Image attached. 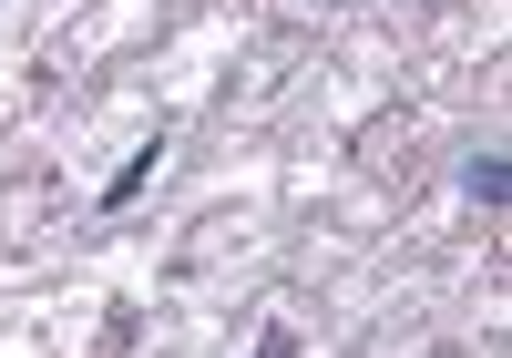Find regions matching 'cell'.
I'll return each instance as SVG.
<instances>
[{
    "label": "cell",
    "mask_w": 512,
    "mask_h": 358,
    "mask_svg": "<svg viewBox=\"0 0 512 358\" xmlns=\"http://www.w3.org/2000/svg\"><path fill=\"white\" fill-rule=\"evenodd\" d=\"M164 144H175V133H164V123H154V133H144V144H134V154H123V174H113V185L93 195V215H134V205L154 195V174H164Z\"/></svg>",
    "instance_id": "obj_1"
},
{
    "label": "cell",
    "mask_w": 512,
    "mask_h": 358,
    "mask_svg": "<svg viewBox=\"0 0 512 358\" xmlns=\"http://www.w3.org/2000/svg\"><path fill=\"white\" fill-rule=\"evenodd\" d=\"M461 195H472L482 215H492V205H512V164H502V144H482V154H461Z\"/></svg>",
    "instance_id": "obj_2"
},
{
    "label": "cell",
    "mask_w": 512,
    "mask_h": 358,
    "mask_svg": "<svg viewBox=\"0 0 512 358\" xmlns=\"http://www.w3.org/2000/svg\"><path fill=\"white\" fill-rule=\"evenodd\" d=\"M256 358H308V348H297V328H267V338H256Z\"/></svg>",
    "instance_id": "obj_3"
}]
</instances>
